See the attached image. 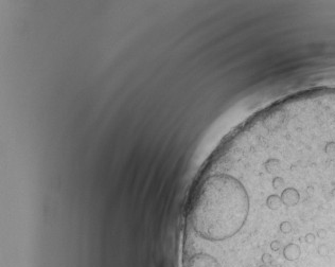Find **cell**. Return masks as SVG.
Wrapping results in <instances>:
<instances>
[{"mask_svg": "<svg viewBox=\"0 0 335 267\" xmlns=\"http://www.w3.org/2000/svg\"><path fill=\"white\" fill-rule=\"evenodd\" d=\"M249 213V196L238 177L228 173L207 176L199 186L190 210L191 226L210 242H221L238 234Z\"/></svg>", "mask_w": 335, "mask_h": 267, "instance_id": "6da1fadb", "label": "cell"}, {"mask_svg": "<svg viewBox=\"0 0 335 267\" xmlns=\"http://www.w3.org/2000/svg\"><path fill=\"white\" fill-rule=\"evenodd\" d=\"M186 267H221V265L211 255L198 252L189 257Z\"/></svg>", "mask_w": 335, "mask_h": 267, "instance_id": "7a4b0ae2", "label": "cell"}, {"mask_svg": "<svg viewBox=\"0 0 335 267\" xmlns=\"http://www.w3.org/2000/svg\"><path fill=\"white\" fill-rule=\"evenodd\" d=\"M281 189H282V191L279 194V196H280V199H281L282 206L287 207V208L296 207L297 205L299 204V202H300V193H299L298 190L294 187L284 188V186L278 190H281Z\"/></svg>", "mask_w": 335, "mask_h": 267, "instance_id": "3957f363", "label": "cell"}, {"mask_svg": "<svg viewBox=\"0 0 335 267\" xmlns=\"http://www.w3.org/2000/svg\"><path fill=\"white\" fill-rule=\"evenodd\" d=\"M301 255V249L298 244L289 243L283 248V257L287 261H296Z\"/></svg>", "mask_w": 335, "mask_h": 267, "instance_id": "277c9868", "label": "cell"}, {"mask_svg": "<svg viewBox=\"0 0 335 267\" xmlns=\"http://www.w3.org/2000/svg\"><path fill=\"white\" fill-rule=\"evenodd\" d=\"M279 230L281 231V233L289 234V233H291L293 231V225L289 221H282L279 224Z\"/></svg>", "mask_w": 335, "mask_h": 267, "instance_id": "5b68a950", "label": "cell"}, {"mask_svg": "<svg viewBox=\"0 0 335 267\" xmlns=\"http://www.w3.org/2000/svg\"><path fill=\"white\" fill-rule=\"evenodd\" d=\"M318 253L321 255V257H325V255H329V247L325 244H321L319 247H318Z\"/></svg>", "mask_w": 335, "mask_h": 267, "instance_id": "8992f818", "label": "cell"}, {"mask_svg": "<svg viewBox=\"0 0 335 267\" xmlns=\"http://www.w3.org/2000/svg\"><path fill=\"white\" fill-rule=\"evenodd\" d=\"M315 240H316V235L314 234V233H312V232L306 233V235H304V242H306V243H308V244L315 243Z\"/></svg>", "mask_w": 335, "mask_h": 267, "instance_id": "52a82bcc", "label": "cell"}, {"mask_svg": "<svg viewBox=\"0 0 335 267\" xmlns=\"http://www.w3.org/2000/svg\"><path fill=\"white\" fill-rule=\"evenodd\" d=\"M270 249L273 250V251H278V250H280V248H281V243H280L278 240H274L270 242Z\"/></svg>", "mask_w": 335, "mask_h": 267, "instance_id": "ba28073f", "label": "cell"}, {"mask_svg": "<svg viewBox=\"0 0 335 267\" xmlns=\"http://www.w3.org/2000/svg\"><path fill=\"white\" fill-rule=\"evenodd\" d=\"M316 235H317V238L323 240V238H327V235H328V231L325 230V228H320V229H318L317 230V234H316Z\"/></svg>", "mask_w": 335, "mask_h": 267, "instance_id": "9c48e42d", "label": "cell"}, {"mask_svg": "<svg viewBox=\"0 0 335 267\" xmlns=\"http://www.w3.org/2000/svg\"><path fill=\"white\" fill-rule=\"evenodd\" d=\"M262 262L264 263V264H270V263L272 262V255H270V253H264V255H262Z\"/></svg>", "mask_w": 335, "mask_h": 267, "instance_id": "30bf717a", "label": "cell"}, {"mask_svg": "<svg viewBox=\"0 0 335 267\" xmlns=\"http://www.w3.org/2000/svg\"><path fill=\"white\" fill-rule=\"evenodd\" d=\"M260 267H268V266H267V264H264V265H261Z\"/></svg>", "mask_w": 335, "mask_h": 267, "instance_id": "8fae6325", "label": "cell"}]
</instances>
